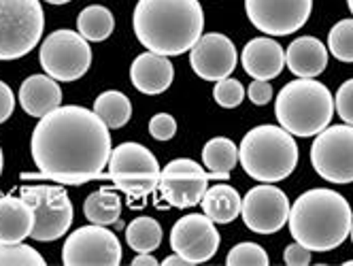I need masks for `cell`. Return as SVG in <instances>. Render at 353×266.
<instances>
[{
	"mask_svg": "<svg viewBox=\"0 0 353 266\" xmlns=\"http://www.w3.org/2000/svg\"><path fill=\"white\" fill-rule=\"evenodd\" d=\"M109 128H121L130 122L132 117V103L123 92L107 90L96 99L92 109Z\"/></svg>",
	"mask_w": 353,
	"mask_h": 266,
	"instance_id": "d4e9b609",
	"label": "cell"
},
{
	"mask_svg": "<svg viewBox=\"0 0 353 266\" xmlns=\"http://www.w3.org/2000/svg\"><path fill=\"white\" fill-rule=\"evenodd\" d=\"M160 164L156 156L151 154L141 143H121L111 152L109 158V179H141V177H158L160 179Z\"/></svg>",
	"mask_w": 353,
	"mask_h": 266,
	"instance_id": "2e32d148",
	"label": "cell"
},
{
	"mask_svg": "<svg viewBox=\"0 0 353 266\" xmlns=\"http://www.w3.org/2000/svg\"><path fill=\"white\" fill-rule=\"evenodd\" d=\"M213 99L223 109H234L245 101V88L239 79H219L213 90Z\"/></svg>",
	"mask_w": 353,
	"mask_h": 266,
	"instance_id": "4dcf8cb0",
	"label": "cell"
},
{
	"mask_svg": "<svg viewBox=\"0 0 353 266\" xmlns=\"http://www.w3.org/2000/svg\"><path fill=\"white\" fill-rule=\"evenodd\" d=\"M162 264H164V266H190V264H188V260H183L179 254H172V256H168V258H166Z\"/></svg>",
	"mask_w": 353,
	"mask_h": 266,
	"instance_id": "74e56055",
	"label": "cell"
},
{
	"mask_svg": "<svg viewBox=\"0 0 353 266\" xmlns=\"http://www.w3.org/2000/svg\"><path fill=\"white\" fill-rule=\"evenodd\" d=\"M311 164L315 173L330 183L353 181V126L336 124L315 134L311 147Z\"/></svg>",
	"mask_w": 353,
	"mask_h": 266,
	"instance_id": "9c48e42d",
	"label": "cell"
},
{
	"mask_svg": "<svg viewBox=\"0 0 353 266\" xmlns=\"http://www.w3.org/2000/svg\"><path fill=\"white\" fill-rule=\"evenodd\" d=\"M268 254L262 245L251 243V241H245V243L234 245L228 256H225V266H268Z\"/></svg>",
	"mask_w": 353,
	"mask_h": 266,
	"instance_id": "f546056e",
	"label": "cell"
},
{
	"mask_svg": "<svg viewBox=\"0 0 353 266\" xmlns=\"http://www.w3.org/2000/svg\"><path fill=\"white\" fill-rule=\"evenodd\" d=\"M125 241H128V247L137 254H151L162 243V226L154 217H137L125 228Z\"/></svg>",
	"mask_w": 353,
	"mask_h": 266,
	"instance_id": "4316f807",
	"label": "cell"
},
{
	"mask_svg": "<svg viewBox=\"0 0 353 266\" xmlns=\"http://www.w3.org/2000/svg\"><path fill=\"white\" fill-rule=\"evenodd\" d=\"M247 96H249V101L254 105L264 107V105H268L272 101V85L268 81L254 79V83L247 88Z\"/></svg>",
	"mask_w": 353,
	"mask_h": 266,
	"instance_id": "836d02e7",
	"label": "cell"
},
{
	"mask_svg": "<svg viewBox=\"0 0 353 266\" xmlns=\"http://www.w3.org/2000/svg\"><path fill=\"white\" fill-rule=\"evenodd\" d=\"M203 164L209 173L215 175V179L230 177L239 164V147L228 136H215L203 147Z\"/></svg>",
	"mask_w": 353,
	"mask_h": 266,
	"instance_id": "603a6c76",
	"label": "cell"
},
{
	"mask_svg": "<svg viewBox=\"0 0 353 266\" xmlns=\"http://www.w3.org/2000/svg\"><path fill=\"white\" fill-rule=\"evenodd\" d=\"M311 249L309 247H305V245H300V243H294L285 249V254H283V262L288 264V266H307V264H311Z\"/></svg>",
	"mask_w": 353,
	"mask_h": 266,
	"instance_id": "e575fe53",
	"label": "cell"
},
{
	"mask_svg": "<svg viewBox=\"0 0 353 266\" xmlns=\"http://www.w3.org/2000/svg\"><path fill=\"white\" fill-rule=\"evenodd\" d=\"M241 194L228 183H217L207 187L203 201V213L209 215L215 224H230L241 215Z\"/></svg>",
	"mask_w": 353,
	"mask_h": 266,
	"instance_id": "7402d4cb",
	"label": "cell"
},
{
	"mask_svg": "<svg viewBox=\"0 0 353 266\" xmlns=\"http://www.w3.org/2000/svg\"><path fill=\"white\" fill-rule=\"evenodd\" d=\"M113 28H115V17L103 5H90L77 17L79 34L85 41H92V43L107 41L113 34Z\"/></svg>",
	"mask_w": 353,
	"mask_h": 266,
	"instance_id": "484cf974",
	"label": "cell"
},
{
	"mask_svg": "<svg viewBox=\"0 0 353 266\" xmlns=\"http://www.w3.org/2000/svg\"><path fill=\"white\" fill-rule=\"evenodd\" d=\"M19 196L26 201L34 211V224L30 230V236L41 243L62 238L74 217L72 203L66 194V190L60 185H23L19 190Z\"/></svg>",
	"mask_w": 353,
	"mask_h": 266,
	"instance_id": "52a82bcc",
	"label": "cell"
},
{
	"mask_svg": "<svg viewBox=\"0 0 353 266\" xmlns=\"http://www.w3.org/2000/svg\"><path fill=\"white\" fill-rule=\"evenodd\" d=\"M327 50L341 62H353V19L334 23L327 34Z\"/></svg>",
	"mask_w": 353,
	"mask_h": 266,
	"instance_id": "83f0119b",
	"label": "cell"
},
{
	"mask_svg": "<svg viewBox=\"0 0 353 266\" xmlns=\"http://www.w3.org/2000/svg\"><path fill=\"white\" fill-rule=\"evenodd\" d=\"M209 179H215V175L205 171L198 162L188 158L172 160L160 173V196L176 209L196 207L205 196Z\"/></svg>",
	"mask_w": 353,
	"mask_h": 266,
	"instance_id": "8fae6325",
	"label": "cell"
},
{
	"mask_svg": "<svg viewBox=\"0 0 353 266\" xmlns=\"http://www.w3.org/2000/svg\"><path fill=\"white\" fill-rule=\"evenodd\" d=\"M45 258L30 245L0 243V266H45Z\"/></svg>",
	"mask_w": 353,
	"mask_h": 266,
	"instance_id": "f1b7e54d",
	"label": "cell"
},
{
	"mask_svg": "<svg viewBox=\"0 0 353 266\" xmlns=\"http://www.w3.org/2000/svg\"><path fill=\"white\" fill-rule=\"evenodd\" d=\"M132 26L149 52L181 56L203 37L205 13L198 0H139Z\"/></svg>",
	"mask_w": 353,
	"mask_h": 266,
	"instance_id": "7a4b0ae2",
	"label": "cell"
},
{
	"mask_svg": "<svg viewBox=\"0 0 353 266\" xmlns=\"http://www.w3.org/2000/svg\"><path fill=\"white\" fill-rule=\"evenodd\" d=\"M83 215L90 224L113 226L121 215V198L113 190H98L83 203Z\"/></svg>",
	"mask_w": 353,
	"mask_h": 266,
	"instance_id": "cb8c5ba5",
	"label": "cell"
},
{
	"mask_svg": "<svg viewBox=\"0 0 353 266\" xmlns=\"http://www.w3.org/2000/svg\"><path fill=\"white\" fill-rule=\"evenodd\" d=\"M143 264H147V266H158L160 262H158L154 256H149V254H139V256L132 260V266H143Z\"/></svg>",
	"mask_w": 353,
	"mask_h": 266,
	"instance_id": "8d00e7d4",
	"label": "cell"
},
{
	"mask_svg": "<svg viewBox=\"0 0 353 266\" xmlns=\"http://www.w3.org/2000/svg\"><path fill=\"white\" fill-rule=\"evenodd\" d=\"M285 64L296 77L315 79L327 66V47L315 37H300L290 43Z\"/></svg>",
	"mask_w": 353,
	"mask_h": 266,
	"instance_id": "ffe728a7",
	"label": "cell"
},
{
	"mask_svg": "<svg viewBox=\"0 0 353 266\" xmlns=\"http://www.w3.org/2000/svg\"><path fill=\"white\" fill-rule=\"evenodd\" d=\"M39 175L62 185H83L105 177L111 158L109 126L85 107H58L41 117L30 141Z\"/></svg>",
	"mask_w": 353,
	"mask_h": 266,
	"instance_id": "6da1fadb",
	"label": "cell"
},
{
	"mask_svg": "<svg viewBox=\"0 0 353 266\" xmlns=\"http://www.w3.org/2000/svg\"><path fill=\"white\" fill-rule=\"evenodd\" d=\"M290 207V198L283 190L274 187L272 183H262L245 194L241 203V217L251 232L274 234L288 224Z\"/></svg>",
	"mask_w": 353,
	"mask_h": 266,
	"instance_id": "4fadbf2b",
	"label": "cell"
},
{
	"mask_svg": "<svg viewBox=\"0 0 353 266\" xmlns=\"http://www.w3.org/2000/svg\"><path fill=\"white\" fill-rule=\"evenodd\" d=\"M43 30L45 13L39 0H0V60L30 54Z\"/></svg>",
	"mask_w": 353,
	"mask_h": 266,
	"instance_id": "8992f818",
	"label": "cell"
},
{
	"mask_svg": "<svg viewBox=\"0 0 353 266\" xmlns=\"http://www.w3.org/2000/svg\"><path fill=\"white\" fill-rule=\"evenodd\" d=\"M236 62L239 54L234 43L221 32L203 34L190 50V66L205 81H219L230 77L236 68Z\"/></svg>",
	"mask_w": 353,
	"mask_h": 266,
	"instance_id": "9a60e30c",
	"label": "cell"
},
{
	"mask_svg": "<svg viewBox=\"0 0 353 266\" xmlns=\"http://www.w3.org/2000/svg\"><path fill=\"white\" fill-rule=\"evenodd\" d=\"M13 109H15V96L5 81H0V124H5L13 115Z\"/></svg>",
	"mask_w": 353,
	"mask_h": 266,
	"instance_id": "d590c367",
	"label": "cell"
},
{
	"mask_svg": "<svg viewBox=\"0 0 353 266\" xmlns=\"http://www.w3.org/2000/svg\"><path fill=\"white\" fill-rule=\"evenodd\" d=\"M347 5H349V9H351V13H353V0H347Z\"/></svg>",
	"mask_w": 353,
	"mask_h": 266,
	"instance_id": "60d3db41",
	"label": "cell"
},
{
	"mask_svg": "<svg viewBox=\"0 0 353 266\" xmlns=\"http://www.w3.org/2000/svg\"><path fill=\"white\" fill-rule=\"evenodd\" d=\"M45 3H49V5H66V3H70V0H45Z\"/></svg>",
	"mask_w": 353,
	"mask_h": 266,
	"instance_id": "f35d334b",
	"label": "cell"
},
{
	"mask_svg": "<svg viewBox=\"0 0 353 266\" xmlns=\"http://www.w3.org/2000/svg\"><path fill=\"white\" fill-rule=\"evenodd\" d=\"M334 111L341 115L345 124L353 126V79H347L339 88L336 99H334Z\"/></svg>",
	"mask_w": 353,
	"mask_h": 266,
	"instance_id": "1f68e13d",
	"label": "cell"
},
{
	"mask_svg": "<svg viewBox=\"0 0 353 266\" xmlns=\"http://www.w3.org/2000/svg\"><path fill=\"white\" fill-rule=\"evenodd\" d=\"M174 77V68L168 56H160L154 52H147L134 58L130 66L132 85L143 94H162L170 88Z\"/></svg>",
	"mask_w": 353,
	"mask_h": 266,
	"instance_id": "ac0fdd59",
	"label": "cell"
},
{
	"mask_svg": "<svg viewBox=\"0 0 353 266\" xmlns=\"http://www.w3.org/2000/svg\"><path fill=\"white\" fill-rule=\"evenodd\" d=\"M353 224V211L347 198L334 190H309L290 207L288 226L296 243L311 252H330L343 245Z\"/></svg>",
	"mask_w": 353,
	"mask_h": 266,
	"instance_id": "3957f363",
	"label": "cell"
},
{
	"mask_svg": "<svg viewBox=\"0 0 353 266\" xmlns=\"http://www.w3.org/2000/svg\"><path fill=\"white\" fill-rule=\"evenodd\" d=\"M32 224L34 211L21 196H0V243H21Z\"/></svg>",
	"mask_w": 353,
	"mask_h": 266,
	"instance_id": "44dd1931",
	"label": "cell"
},
{
	"mask_svg": "<svg viewBox=\"0 0 353 266\" xmlns=\"http://www.w3.org/2000/svg\"><path fill=\"white\" fill-rule=\"evenodd\" d=\"M274 117L279 126L294 136H315L332 124L334 96L323 83L298 77L279 90L274 101Z\"/></svg>",
	"mask_w": 353,
	"mask_h": 266,
	"instance_id": "277c9868",
	"label": "cell"
},
{
	"mask_svg": "<svg viewBox=\"0 0 353 266\" xmlns=\"http://www.w3.org/2000/svg\"><path fill=\"white\" fill-rule=\"evenodd\" d=\"M245 11L260 32L288 37L309 21L313 0H245Z\"/></svg>",
	"mask_w": 353,
	"mask_h": 266,
	"instance_id": "7c38bea8",
	"label": "cell"
},
{
	"mask_svg": "<svg viewBox=\"0 0 353 266\" xmlns=\"http://www.w3.org/2000/svg\"><path fill=\"white\" fill-rule=\"evenodd\" d=\"M345 266H353V260H347V262H345Z\"/></svg>",
	"mask_w": 353,
	"mask_h": 266,
	"instance_id": "b9f144b4",
	"label": "cell"
},
{
	"mask_svg": "<svg viewBox=\"0 0 353 266\" xmlns=\"http://www.w3.org/2000/svg\"><path fill=\"white\" fill-rule=\"evenodd\" d=\"M349 234H351V241H353V224H351V232Z\"/></svg>",
	"mask_w": 353,
	"mask_h": 266,
	"instance_id": "7bdbcfd3",
	"label": "cell"
},
{
	"mask_svg": "<svg viewBox=\"0 0 353 266\" xmlns=\"http://www.w3.org/2000/svg\"><path fill=\"white\" fill-rule=\"evenodd\" d=\"M298 158L300 152L294 134L274 124L251 128L239 147L243 171L260 183H274L290 177L296 171Z\"/></svg>",
	"mask_w": 353,
	"mask_h": 266,
	"instance_id": "5b68a950",
	"label": "cell"
},
{
	"mask_svg": "<svg viewBox=\"0 0 353 266\" xmlns=\"http://www.w3.org/2000/svg\"><path fill=\"white\" fill-rule=\"evenodd\" d=\"M170 247L174 254L188 260L190 266L209 262L219 249V232L215 222L205 213L183 215L170 230Z\"/></svg>",
	"mask_w": 353,
	"mask_h": 266,
	"instance_id": "5bb4252c",
	"label": "cell"
},
{
	"mask_svg": "<svg viewBox=\"0 0 353 266\" xmlns=\"http://www.w3.org/2000/svg\"><path fill=\"white\" fill-rule=\"evenodd\" d=\"M19 105L30 117H43L62 105V90L49 75H32L19 88Z\"/></svg>",
	"mask_w": 353,
	"mask_h": 266,
	"instance_id": "d6986e66",
	"label": "cell"
},
{
	"mask_svg": "<svg viewBox=\"0 0 353 266\" xmlns=\"http://www.w3.org/2000/svg\"><path fill=\"white\" fill-rule=\"evenodd\" d=\"M39 62L56 81H77L92 66L90 41L74 30H56L43 41Z\"/></svg>",
	"mask_w": 353,
	"mask_h": 266,
	"instance_id": "ba28073f",
	"label": "cell"
},
{
	"mask_svg": "<svg viewBox=\"0 0 353 266\" xmlns=\"http://www.w3.org/2000/svg\"><path fill=\"white\" fill-rule=\"evenodd\" d=\"M241 64L249 77L270 81L281 75V70L285 66V52L279 45V41H274L270 37H258L251 39L243 47Z\"/></svg>",
	"mask_w": 353,
	"mask_h": 266,
	"instance_id": "e0dca14e",
	"label": "cell"
},
{
	"mask_svg": "<svg viewBox=\"0 0 353 266\" xmlns=\"http://www.w3.org/2000/svg\"><path fill=\"white\" fill-rule=\"evenodd\" d=\"M149 134L156 141H170L176 134V122L170 113H158L149 119Z\"/></svg>",
	"mask_w": 353,
	"mask_h": 266,
	"instance_id": "d6a6232c",
	"label": "cell"
},
{
	"mask_svg": "<svg viewBox=\"0 0 353 266\" xmlns=\"http://www.w3.org/2000/svg\"><path fill=\"white\" fill-rule=\"evenodd\" d=\"M62 262L66 266H117L121 262L119 238L107 226H81L68 234Z\"/></svg>",
	"mask_w": 353,
	"mask_h": 266,
	"instance_id": "30bf717a",
	"label": "cell"
},
{
	"mask_svg": "<svg viewBox=\"0 0 353 266\" xmlns=\"http://www.w3.org/2000/svg\"><path fill=\"white\" fill-rule=\"evenodd\" d=\"M0 175H3V150H0Z\"/></svg>",
	"mask_w": 353,
	"mask_h": 266,
	"instance_id": "ab89813d",
	"label": "cell"
}]
</instances>
